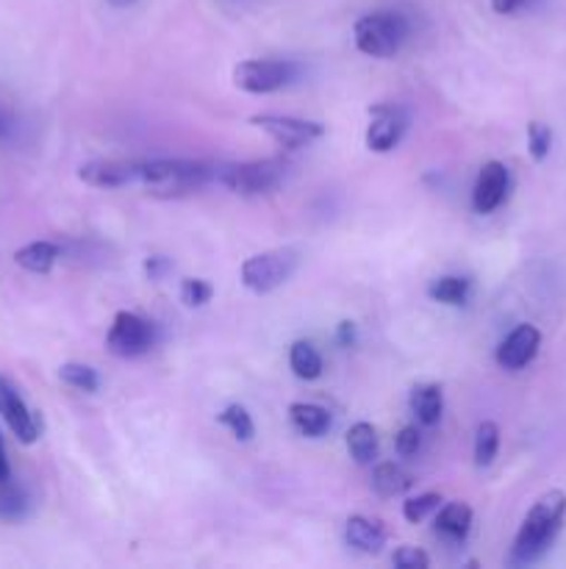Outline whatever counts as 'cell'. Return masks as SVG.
Segmentation results:
<instances>
[{
	"label": "cell",
	"mask_w": 566,
	"mask_h": 569,
	"mask_svg": "<svg viewBox=\"0 0 566 569\" xmlns=\"http://www.w3.org/2000/svg\"><path fill=\"white\" fill-rule=\"evenodd\" d=\"M289 367L300 381H316L322 376V356L311 342H294L289 350Z\"/></svg>",
	"instance_id": "cell-22"
},
{
	"label": "cell",
	"mask_w": 566,
	"mask_h": 569,
	"mask_svg": "<svg viewBox=\"0 0 566 569\" xmlns=\"http://www.w3.org/2000/svg\"><path fill=\"white\" fill-rule=\"evenodd\" d=\"M216 164L192 159H153L142 167V187L153 198H183L214 183Z\"/></svg>",
	"instance_id": "cell-2"
},
{
	"label": "cell",
	"mask_w": 566,
	"mask_h": 569,
	"mask_svg": "<svg viewBox=\"0 0 566 569\" xmlns=\"http://www.w3.org/2000/svg\"><path fill=\"white\" fill-rule=\"evenodd\" d=\"M28 495L14 483H0V522H20L28 515Z\"/></svg>",
	"instance_id": "cell-25"
},
{
	"label": "cell",
	"mask_w": 566,
	"mask_h": 569,
	"mask_svg": "<svg viewBox=\"0 0 566 569\" xmlns=\"http://www.w3.org/2000/svg\"><path fill=\"white\" fill-rule=\"evenodd\" d=\"M344 539H347L350 548L358 550V553L377 556L386 548L388 531L381 520H375V517L355 515L350 517L347 526H344Z\"/></svg>",
	"instance_id": "cell-14"
},
{
	"label": "cell",
	"mask_w": 566,
	"mask_h": 569,
	"mask_svg": "<svg viewBox=\"0 0 566 569\" xmlns=\"http://www.w3.org/2000/svg\"><path fill=\"white\" fill-rule=\"evenodd\" d=\"M394 448H397V453L403 456V459H408V456H416L422 448V433L416 426H405L400 428V433L394 437Z\"/></svg>",
	"instance_id": "cell-31"
},
{
	"label": "cell",
	"mask_w": 566,
	"mask_h": 569,
	"mask_svg": "<svg viewBox=\"0 0 566 569\" xmlns=\"http://www.w3.org/2000/svg\"><path fill=\"white\" fill-rule=\"evenodd\" d=\"M566 522V495L560 489L542 495L536 503L530 506V511L522 520L519 533L514 539V548H511V561L514 565H533V561L542 559L553 542L558 539L560 528Z\"/></svg>",
	"instance_id": "cell-1"
},
{
	"label": "cell",
	"mask_w": 566,
	"mask_h": 569,
	"mask_svg": "<svg viewBox=\"0 0 566 569\" xmlns=\"http://www.w3.org/2000/svg\"><path fill=\"white\" fill-rule=\"evenodd\" d=\"M153 322L139 317L137 311H117L109 337H105V348L120 359H137L153 348Z\"/></svg>",
	"instance_id": "cell-7"
},
{
	"label": "cell",
	"mask_w": 566,
	"mask_h": 569,
	"mask_svg": "<svg viewBox=\"0 0 566 569\" xmlns=\"http://www.w3.org/2000/svg\"><path fill=\"white\" fill-rule=\"evenodd\" d=\"M438 506H442V495L436 492L416 495V498H408L403 503V517L416 526V522H422L425 517H431L433 511H438Z\"/></svg>",
	"instance_id": "cell-27"
},
{
	"label": "cell",
	"mask_w": 566,
	"mask_h": 569,
	"mask_svg": "<svg viewBox=\"0 0 566 569\" xmlns=\"http://www.w3.org/2000/svg\"><path fill=\"white\" fill-rule=\"evenodd\" d=\"M408 131V114L394 103H377L370 109V128H366V148L372 153H388L400 144Z\"/></svg>",
	"instance_id": "cell-9"
},
{
	"label": "cell",
	"mask_w": 566,
	"mask_h": 569,
	"mask_svg": "<svg viewBox=\"0 0 566 569\" xmlns=\"http://www.w3.org/2000/svg\"><path fill=\"white\" fill-rule=\"evenodd\" d=\"M0 131H3V120H0Z\"/></svg>",
	"instance_id": "cell-37"
},
{
	"label": "cell",
	"mask_w": 566,
	"mask_h": 569,
	"mask_svg": "<svg viewBox=\"0 0 566 569\" xmlns=\"http://www.w3.org/2000/svg\"><path fill=\"white\" fill-rule=\"evenodd\" d=\"M414 487V476H411L405 467L386 461V465H377L372 472V489H375L381 498H400L408 489Z\"/></svg>",
	"instance_id": "cell-18"
},
{
	"label": "cell",
	"mask_w": 566,
	"mask_h": 569,
	"mask_svg": "<svg viewBox=\"0 0 566 569\" xmlns=\"http://www.w3.org/2000/svg\"><path fill=\"white\" fill-rule=\"evenodd\" d=\"M338 342H342L344 348H350V345L355 342V328H353V322H342V326H338Z\"/></svg>",
	"instance_id": "cell-34"
},
{
	"label": "cell",
	"mask_w": 566,
	"mask_h": 569,
	"mask_svg": "<svg viewBox=\"0 0 566 569\" xmlns=\"http://www.w3.org/2000/svg\"><path fill=\"white\" fill-rule=\"evenodd\" d=\"M511 189V172L503 161H486L477 172L475 189H472V209L477 214H492L505 203Z\"/></svg>",
	"instance_id": "cell-12"
},
{
	"label": "cell",
	"mask_w": 566,
	"mask_h": 569,
	"mask_svg": "<svg viewBox=\"0 0 566 569\" xmlns=\"http://www.w3.org/2000/svg\"><path fill=\"white\" fill-rule=\"evenodd\" d=\"M392 565L397 569H427V567H431V559H427V553H422L420 548L403 545L400 550H394Z\"/></svg>",
	"instance_id": "cell-30"
},
{
	"label": "cell",
	"mask_w": 566,
	"mask_h": 569,
	"mask_svg": "<svg viewBox=\"0 0 566 569\" xmlns=\"http://www.w3.org/2000/svg\"><path fill=\"white\" fill-rule=\"evenodd\" d=\"M286 170L289 164L283 159L233 161V164H216L214 183L236 194H264L281 187Z\"/></svg>",
	"instance_id": "cell-4"
},
{
	"label": "cell",
	"mask_w": 566,
	"mask_h": 569,
	"mask_svg": "<svg viewBox=\"0 0 566 569\" xmlns=\"http://www.w3.org/2000/svg\"><path fill=\"white\" fill-rule=\"evenodd\" d=\"M300 267V253L292 248H275L266 253L250 256L242 264V283L255 295L275 292L294 276Z\"/></svg>",
	"instance_id": "cell-5"
},
{
	"label": "cell",
	"mask_w": 566,
	"mask_h": 569,
	"mask_svg": "<svg viewBox=\"0 0 566 569\" xmlns=\"http://www.w3.org/2000/svg\"><path fill=\"white\" fill-rule=\"evenodd\" d=\"M109 3L114 6V9H128V6H133L137 0H109Z\"/></svg>",
	"instance_id": "cell-36"
},
{
	"label": "cell",
	"mask_w": 566,
	"mask_h": 569,
	"mask_svg": "<svg viewBox=\"0 0 566 569\" xmlns=\"http://www.w3.org/2000/svg\"><path fill=\"white\" fill-rule=\"evenodd\" d=\"M527 3H530V0H492V9L497 11V14H514V11L525 9Z\"/></svg>",
	"instance_id": "cell-33"
},
{
	"label": "cell",
	"mask_w": 566,
	"mask_h": 569,
	"mask_svg": "<svg viewBox=\"0 0 566 569\" xmlns=\"http://www.w3.org/2000/svg\"><path fill=\"white\" fill-rule=\"evenodd\" d=\"M289 420H292V426L297 428L303 437H311V439L325 437L333 426L331 411L322 409V406L316 403H292L289 406Z\"/></svg>",
	"instance_id": "cell-17"
},
{
	"label": "cell",
	"mask_w": 566,
	"mask_h": 569,
	"mask_svg": "<svg viewBox=\"0 0 566 569\" xmlns=\"http://www.w3.org/2000/svg\"><path fill=\"white\" fill-rule=\"evenodd\" d=\"M355 48L372 59H392L408 39V20L397 11H372L353 28Z\"/></svg>",
	"instance_id": "cell-3"
},
{
	"label": "cell",
	"mask_w": 566,
	"mask_h": 569,
	"mask_svg": "<svg viewBox=\"0 0 566 569\" xmlns=\"http://www.w3.org/2000/svg\"><path fill=\"white\" fill-rule=\"evenodd\" d=\"M411 411L422 428H433L442 422L444 415V392L438 383H420L411 389Z\"/></svg>",
	"instance_id": "cell-15"
},
{
	"label": "cell",
	"mask_w": 566,
	"mask_h": 569,
	"mask_svg": "<svg viewBox=\"0 0 566 569\" xmlns=\"http://www.w3.org/2000/svg\"><path fill=\"white\" fill-rule=\"evenodd\" d=\"M300 64L292 59H247L233 67V83L250 94H272L297 81Z\"/></svg>",
	"instance_id": "cell-6"
},
{
	"label": "cell",
	"mask_w": 566,
	"mask_h": 569,
	"mask_svg": "<svg viewBox=\"0 0 566 569\" xmlns=\"http://www.w3.org/2000/svg\"><path fill=\"white\" fill-rule=\"evenodd\" d=\"M0 417H3L9 431L14 433L22 445H33L39 439V433H42L37 415L28 409V403L20 398L14 383L6 376H0Z\"/></svg>",
	"instance_id": "cell-11"
},
{
	"label": "cell",
	"mask_w": 566,
	"mask_h": 569,
	"mask_svg": "<svg viewBox=\"0 0 566 569\" xmlns=\"http://www.w3.org/2000/svg\"><path fill=\"white\" fill-rule=\"evenodd\" d=\"M527 148H530V156L536 161H544L549 156V148H553V131L544 122H530L527 126Z\"/></svg>",
	"instance_id": "cell-29"
},
{
	"label": "cell",
	"mask_w": 566,
	"mask_h": 569,
	"mask_svg": "<svg viewBox=\"0 0 566 569\" xmlns=\"http://www.w3.org/2000/svg\"><path fill=\"white\" fill-rule=\"evenodd\" d=\"M59 378L67 383V387L78 389V392H98V387H100L98 370L89 365H75V361H70V365H61Z\"/></svg>",
	"instance_id": "cell-26"
},
{
	"label": "cell",
	"mask_w": 566,
	"mask_h": 569,
	"mask_svg": "<svg viewBox=\"0 0 566 569\" xmlns=\"http://www.w3.org/2000/svg\"><path fill=\"white\" fill-rule=\"evenodd\" d=\"M211 298H214V287L209 281H203V278H183L181 281V300L189 309H200Z\"/></svg>",
	"instance_id": "cell-28"
},
{
	"label": "cell",
	"mask_w": 566,
	"mask_h": 569,
	"mask_svg": "<svg viewBox=\"0 0 566 569\" xmlns=\"http://www.w3.org/2000/svg\"><path fill=\"white\" fill-rule=\"evenodd\" d=\"M59 244L53 242H31L26 244V248H20L14 253V261L17 267H22L26 272H33V276H48L50 270L55 267V261H59Z\"/></svg>",
	"instance_id": "cell-19"
},
{
	"label": "cell",
	"mask_w": 566,
	"mask_h": 569,
	"mask_svg": "<svg viewBox=\"0 0 566 569\" xmlns=\"http://www.w3.org/2000/svg\"><path fill=\"white\" fill-rule=\"evenodd\" d=\"M3 481H9V459H6L3 439H0V483Z\"/></svg>",
	"instance_id": "cell-35"
},
{
	"label": "cell",
	"mask_w": 566,
	"mask_h": 569,
	"mask_svg": "<svg viewBox=\"0 0 566 569\" xmlns=\"http://www.w3.org/2000/svg\"><path fill=\"white\" fill-rule=\"evenodd\" d=\"M469 292H472L469 278H461V276H442L436 278V281L427 283V298L444 306H464L466 300H469Z\"/></svg>",
	"instance_id": "cell-21"
},
{
	"label": "cell",
	"mask_w": 566,
	"mask_h": 569,
	"mask_svg": "<svg viewBox=\"0 0 566 569\" xmlns=\"http://www.w3.org/2000/svg\"><path fill=\"white\" fill-rule=\"evenodd\" d=\"M259 131H264L266 137L275 139L277 144L289 150L305 148V144L316 142V139L325 133V126L314 120H303V117H281V114H255L250 117Z\"/></svg>",
	"instance_id": "cell-8"
},
{
	"label": "cell",
	"mask_w": 566,
	"mask_h": 569,
	"mask_svg": "<svg viewBox=\"0 0 566 569\" xmlns=\"http://www.w3.org/2000/svg\"><path fill=\"white\" fill-rule=\"evenodd\" d=\"M216 420H220L222 426L233 433V439H236V442H250V439L255 437L253 417L247 415V409H244V406H239V403L225 406V409L216 415Z\"/></svg>",
	"instance_id": "cell-24"
},
{
	"label": "cell",
	"mask_w": 566,
	"mask_h": 569,
	"mask_svg": "<svg viewBox=\"0 0 566 569\" xmlns=\"http://www.w3.org/2000/svg\"><path fill=\"white\" fill-rule=\"evenodd\" d=\"M497 450H499V428L497 422L486 420L477 426L475 431V465L481 467H492L494 459H497Z\"/></svg>",
	"instance_id": "cell-23"
},
{
	"label": "cell",
	"mask_w": 566,
	"mask_h": 569,
	"mask_svg": "<svg viewBox=\"0 0 566 569\" xmlns=\"http://www.w3.org/2000/svg\"><path fill=\"white\" fill-rule=\"evenodd\" d=\"M538 345H542V333H538V328L530 326V322H522V326H516L514 331L499 342L497 365L508 372L522 370V367H527L533 359H536Z\"/></svg>",
	"instance_id": "cell-13"
},
{
	"label": "cell",
	"mask_w": 566,
	"mask_h": 569,
	"mask_svg": "<svg viewBox=\"0 0 566 569\" xmlns=\"http://www.w3.org/2000/svg\"><path fill=\"white\" fill-rule=\"evenodd\" d=\"M472 531V509L461 500L447 506H438V515H436V533L447 542L458 545L469 537Z\"/></svg>",
	"instance_id": "cell-16"
},
{
	"label": "cell",
	"mask_w": 566,
	"mask_h": 569,
	"mask_svg": "<svg viewBox=\"0 0 566 569\" xmlns=\"http://www.w3.org/2000/svg\"><path fill=\"white\" fill-rule=\"evenodd\" d=\"M170 270L172 261L166 259V256H148V259H144V276H148L150 281H161Z\"/></svg>",
	"instance_id": "cell-32"
},
{
	"label": "cell",
	"mask_w": 566,
	"mask_h": 569,
	"mask_svg": "<svg viewBox=\"0 0 566 569\" xmlns=\"http://www.w3.org/2000/svg\"><path fill=\"white\" fill-rule=\"evenodd\" d=\"M347 450L353 456L355 465L370 467L377 461V453H381V442H377V431L370 426V422H355L347 431Z\"/></svg>",
	"instance_id": "cell-20"
},
{
	"label": "cell",
	"mask_w": 566,
	"mask_h": 569,
	"mask_svg": "<svg viewBox=\"0 0 566 569\" xmlns=\"http://www.w3.org/2000/svg\"><path fill=\"white\" fill-rule=\"evenodd\" d=\"M144 161L128 159H94L78 167V178L94 189H122L142 181Z\"/></svg>",
	"instance_id": "cell-10"
}]
</instances>
